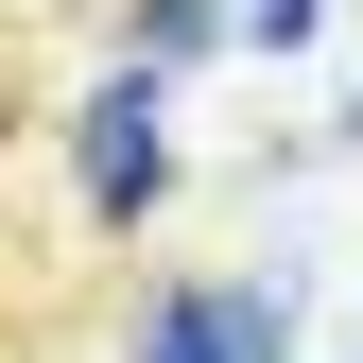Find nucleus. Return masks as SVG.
Returning a JSON list of instances; mask_svg holds the SVG:
<instances>
[{
    "instance_id": "nucleus-1",
    "label": "nucleus",
    "mask_w": 363,
    "mask_h": 363,
    "mask_svg": "<svg viewBox=\"0 0 363 363\" xmlns=\"http://www.w3.org/2000/svg\"><path fill=\"white\" fill-rule=\"evenodd\" d=\"M69 173H86V208H104V225H139V208L173 191V86H156V52L104 69V86L69 104Z\"/></svg>"
},
{
    "instance_id": "nucleus-2",
    "label": "nucleus",
    "mask_w": 363,
    "mask_h": 363,
    "mask_svg": "<svg viewBox=\"0 0 363 363\" xmlns=\"http://www.w3.org/2000/svg\"><path fill=\"white\" fill-rule=\"evenodd\" d=\"M139 363H294V277H173L139 311Z\"/></svg>"
},
{
    "instance_id": "nucleus-3",
    "label": "nucleus",
    "mask_w": 363,
    "mask_h": 363,
    "mask_svg": "<svg viewBox=\"0 0 363 363\" xmlns=\"http://www.w3.org/2000/svg\"><path fill=\"white\" fill-rule=\"evenodd\" d=\"M208 35H242V0H139V52H156V69L208 52Z\"/></svg>"
},
{
    "instance_id": "nucleus-4",
    "label": "nucleus",
    "mask_w": 363,
    "mask_h": 363,
    "mask_svg": "<svg viewBox=\"0 0 363 363\" xmlns=\"http://www.w3.org/2000/svg\"><path fill=\"white\" fill-rule=\"evenodd\" d=\"M311 18H329V0H242V35H259V52H294Z\"/></svg>"
},
{
    "instance_id": "nucleus-5",
    "label": "nucleus",
    "mask_w": 363,
    "mask_h": 363,
    "mask_svg": "<svg viewBox=\"0 0 363 363\" xmlns=\"http://www.w3.org/2000/svg\"><path fill=\"white\" fill-rule=\"evenodd\" d=\"M346 139H363V104H346Z\"/></svg>"
}]
</instances>
